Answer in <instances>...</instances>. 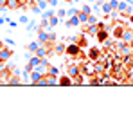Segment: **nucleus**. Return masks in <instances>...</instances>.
I'll return each instance as SVG.
<instances>
[{"mask_svg":"<svg viewBox=\"0 0 133 126\" xmlns=\"http://www.w3.org/2000/svg\"><path fill=\"white\" fill-rule=\"evenodd\" d=\"M36 2H38V0H36Z\"/></svg>","mask_w":133,"mask_h":126,"instance_id":"obj_28","label":"nucleus"},{"mask_svg":"<svg viewBox=\"0 0 133 126\" xmlns=\"http://www.w3.org/2000/svg\"><path fill=\"white\" fill-rule=\"evenodd\" d=\"M9 56H11V51L9 49H0V61L9 60Z\"/></svg>","mask_w":133,"mask_h":126,"instance_id":"obj_1","label":"nucleus"},{"mask_svg":"<svg viewBox=\"0 0 133 126\" xmlns=\"http://www.w3.org/2000/svg\"><path fill=\"white\" fill-rule=\"evenodd\" d=\"M2 22H4V20H2V18H0V23H2Z\"/></svg>","mask_w":133,"mask_h":126,"instance_id":"obj_27","label":"nucleus"},{"mask_svg":"<svg viewBox=\"0 0 133 126\" xmlns=\"http://www.w3.org/2000/svg\"><path fill=\"white\" fill-rule=\"evenodd\" d=\"M31 65H32V67H36V65H40V63H42V58H38V56H36V58H31Z\"/></svg>","mask_w":133,"mask_h":126,"instance_id":"obj_10","label":"nucleus"},{"mask_svg":"<svg viewBox=\"0 0 133 126\" xmlns=\"http://www.w3.org/2000/svg\"><path fill=\"white\" fill-rule=\"evenodd\" d=\"M29 49H31V51H34V52H36V49H38V43H31V45H29Z\"/></svg>","mask_w":133,"mask_h":126,"instance_id":"obj_20","label":"nucleus"},{"mask_svg":"<svg viewBox=\"0 0 133 126\" xmlns=\"http://www.w3.org/2000/svg\"><path fill=\"white\" fill-rule=\"evenodd\" d=\"M85 70H87V74H88V76H94V74H95V70H97V68H94V67H92V65H87V67H85Z\"/></svg>","mask_w":133,"mask_h":126,"instance_id":"obj_8","label":"nucleus"},{"mask_svg":"<svg viewBox=\"0 0 133 126\" xmlns=\"http://www.w3.org/2000/svg\"><path fill=\"white\" fill-rule=\"evenodd\" d=\"M68 76H70V78H76V76H77V68H76V67H70V68H68Z\"/></svg>","mask_w":133,"mask_h":126,"instance_id":"obj_9","label":"nucleus"},{"mask_svg":"<svg viewBox=\"0 0 133 126\" xmlns=\"http://www.w3.org/2000/svg\"><path fill=\"white\" fill-rule=\"evenodd\" d=\"M65 2H72V0H65Z\"/></svg>","mask_w":133,"mask_h":126,"instance_id":"obj_26","label":"nucleus"},{"mask_svg":"<svg viewBox=\"0 0 133 126\" xmlns=\"http://www.w3.org/2000/svg\"><path fill=\"white\" fill-rule=\"evenodd\" d=\"M36 56H38V58L45 56V51H43V49H36Z\"/></svg>","mask_w":133,"mask_h":126,"instance_id":"obj_16","label":"nucleus"},{"mask_svg":"<svg viewBox=\"0 0 133 126\" xmlns=\"http://www.w3.org/2000/svg\"><path fill=\"white\" fill-rule=\"evenodd\" d=\"M7 7L9 9H18V7H22V4L18 0H7Z\"/></svg>","mask_w":133,"mask_h":126,"instance_id":"obj_3","label":"nucleus"},{"mask_svg":"<svg viewBox=\"0 0 133 126\" xmlns=\"http://www.w3.org/2000/svg\"><path fill=\"white\" fill-rule=\"evenodd\" d=\"M38 36H40V42H47V40H49V34H45L43 31H40Z\"/></svg>","mask_w":133,"mask_h":126,"instance_id":"obj_11","label":"nucleus"},{"mask_svg":"<svg viewBox=\"0 0 133 126\" xmlns=\"http://www.w3.org/2000/svg\"><path fill=\"white\" fill-rule=\"evenodd\" d=\"M0 49H2V42H0Z\"/></svg>","mask_w":133,"mask_h":126,"instance_id":"obj_25","label":"nucleus"},{"mask_svg":"<svg viewBox=\"0 0 133 126\" xmlns=\"http://www.w3.org/2000/svg\"><path fill=\"white\" fill-rule=\"evenodd\" d=\"M45 79H47V85H56V83H58L56 76H52V74H47V76H45Z\"/></svg>","mask_w":133,"mask_h":126,"instance_id":"obj_6","label":"nucleus"},{"mask_svg":"<svg viewBox=\"0 0 133 126\" xmlns=\"http://www.w3.org/2000/svg\"><path fill=\"white\" fill-rule=\"evenodd\" d=\"M103 11H104V13H110V11H111V5H110V4H104V5H103Z\"/></svg>","mask_w":133,"mask_h":126,"instance_id":"obj_14","label":"nucleus"},{"mask_svg":"<svg viewBox=\"0 0 133 126\" xmlns=\"http://www.w3.org/2000/svg\"><path fill=\"white\" fill-rule=\"evenodd\" d=\"M59 83H61V85H68V83H70V76H68V78H61Z\"/></svg>","mask_w":133,"mask_h":126,"instance_id":"obj_13","label":"nucleus"},{"mask_svg":"<svg viewBox=\"0 0 133 126\" xmlns=\"http://www.w3.org/2000/svg\"><path fill=\"white\" fill-rule=\"evenodd\" d=\"M18 2H20V4H22V5H25V4H27V2H29V0H18Z\"/></svg>","mask_w":133,"mask_h":126,"instance_id":"obj_23","label":"nucleus"},{"mask_svg":"<svg viewBox=\"0 0 133 126\" xmlns=\"http://www.w3.org/2000/svg\"><path fill=\"white\" fill-rule=\"evenodd\" d=\"M66 52H68V54H77V52H79V47H77L76 43H72V45H68Z\"/></svg>","mask_w":133,"mask_h":126,"instance_id":"obj_5","label":"nucleus"},{"mask_svg":"<svg viewBox=\"0 0 133 126\" xmlns=\"http://www.w3.org/2000/svg\"><path fill=\"white\" fill-rule=\"evenodd\" d=\"M58 16H59V18H65V16H66V11H65V9H59V11H58Z\"/></svg>","mask_w":133,"mask_h":126,"instance_id":"obj_15","label":"nucleus"},{"mask_svg":"<svg viewBox=\"0 0 133 126\" xmlns=\"http://www.w3.org/2000/svg\"><path fill=\"white\" fill-rule=\"evenodd\" d=\"M47 2H49V5H52V7L58 5V0H47Z\"/></svg>","mask_w":133,"mask_h":126,"instance_id":"obj_21","label":"nucleus"},{"mask_svg":"<svg viewBox=\"0 0 133 126\" xmlns=\"http://www.w3.org/2000/svg\"><path fill=\"white\" fill-rule=\"evenodd\" d=\"M72 2H79V0H72Z\"/></svg>","mask_w":133,"mask_h":126,"instance_id":"obj_24","label":"nucleus"},{"mask_svg":"<svg viewBox=\"0 0 133 126\" xmlns=\"http://www.w3.org/2000/svg\"><path fill=\"white\" fill-rule=\"evenodd\" d=\"M47 4H49V2H45V0H38V7H40V9H43Z\"/></svg>","mask_w":133,"mask_h":126,"instance_id":"obj_18","label":"nucleus"},{"mask_svg":"<svg viewBox=\"0 0 133 126\" xmlns=\"http://www.w3.org/2000/svg\"><path fill=\"white\" fill-rule=\"evenodd\" d=\"M77 13H79L77 9H70V11H66V15H70V16H76Z\"/></svg>","mask_w":133,"mask_h":126,"instance_id":"obj_19","label":"nucleus"},{"mask_svg":"<svg viewBox=\"0 0 133 126\" xmlns=\"http://www.w3.org/2000/svg\"><path fill=\"white\" fill-rule=\"evenodd\" d=\"M49 23H50V27H54V25L58 23V18H56V16H50V22H49Z\"/></svg>","mask_w":133,"mask_h":126,"instance_id":"obj_17","label":"nucleus"},{"mask_svg":"<svg viewBox=\"0 0 133 126\" xmlns=\"http://www.w3.org/2000/svg\"><path fill=\"white\" fill-rule=\"evenodd\" d=\"M77 18H79L81 23H87V22H88V15H87L85 11H79V13H77Z\"/></svg>","mask_w":133,"mask_h":126,"instance_id":"obj_4","label":"nucleus"},{"mask_svg":"<svg viewBox=\"0 0 133 126\" xmlns=\"http://www.w3.org/2000/svg\"><path fill=\"white\" fill-rule=\"evenodd\" d=\"M2 7H7V0H0V9Z\"/></svg>","mask_w":133,"mask_h":126,"instance_id":"obj_22","label":"nucleus"},{"mask_svg":"<svg viewBox=\"0 0 133 126\" xmlns=\"http://www.w3.org/2000/svg\"><path fill=\"white\" fill-rule=\"evenodd\" d=\"M40 78H43V74H42L40 70H31V79H32V83H36Z\"/></svg>","mask_w":133,"mask_h":126,"instance_id":"obj_2","label":"nucleus"},{"mask_svg":"<svg viewBox=\"0 0 133 126\" xmlns=\"http://www.w3.org/2000/svg\"><path fill=\"white\" fill-rule=\"evenodd\" d=\"M79 23H81V22H79V18H77V15H76V16H72L70 20L66 22V25H68V27H70V25H79Z\"/></svg>","mask_w":133,"mask_h":126,"instance_id":"obj_7","label":"nucleus"},{"mask_svg":"<svg viewBox=\"0 0 133 126\" xmlns=\"http://www.w3.org/2000/svg\"><path fill=\"white\" fill-rule=\"evenodd\" d=\"M49 74H52V76H58V68H56V67H49Z\"/></svg>","mask_w":133,"mask_h":126,"instance_id":"obj_12","label":"nucleus"}]
</instances>
